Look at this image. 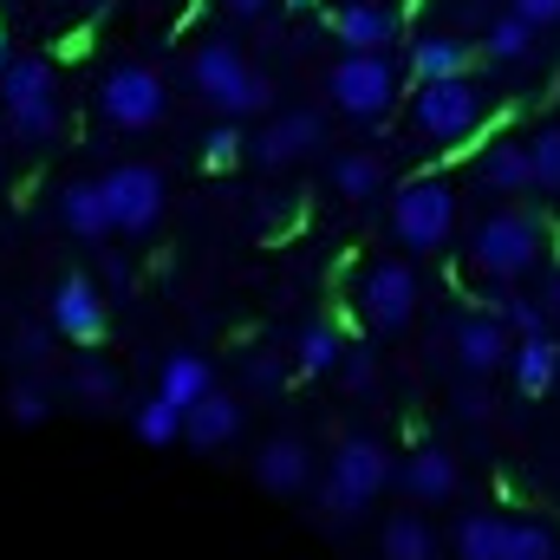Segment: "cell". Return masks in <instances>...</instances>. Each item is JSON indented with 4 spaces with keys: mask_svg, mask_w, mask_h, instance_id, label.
Returning <instances> with one entry per match:
<instances>
[{
    "mask_svg": "<svg viewBox=\"0 0 560 560\" xmlns=\"http://www.w3.org/2000/svg\"><path fill=\"white\" fill-rule=\"evenodd\" d=\"M242 423H248L242 398L215 385L202 405H189V411H183V443H189V450H202V456H215V450H229V443L242 436Z\"/></svg>",
    "mask_w": 560,
    "mask_h": 560,
    "instance_id": "cell-14",
    "label": "cell"
},
{
    "mask_svg": "<svg viewBox=\"0 0 560 560\" xmlns=\"http://www.w3.org/2000/svg\"><path fill=\"white\" fill-rule=\"evenodd\" d=\"M535 39H541V33H535L528 20H515L509 7L489 13V26H482V52H489L495 66H522V59H535Z\"/></svg>",
    "mask_w": 560,
    "mask_h": 560,
    "instance_id": "cell-25",
    "label": "cell"
},
{
    "mask_svg": "<svg viewBox=\"0 0 560 560\" xmlns=\"http://www.w3.org/2000/svg\"><path fill=\"white\" fill-rule=\"evenodd\" d=\"M222 13H235V20H255V13H268V0H215Z\"/></svg>",
    "mask_w": 560,
    "mask_h": 560,
    "instance_id": "cell-40",
    "label": "cell"
},
{
    "mask_svg": "<svg viewBox=\"0 0 560 560\" xmlns=\"http://www.w3.org/2000/svg\"><path fill=\"white\" fill-rule=\"evenodd\" d=\"M131 436L150 443V450H170V443H183V411L163 405V398H143L138 411H131Z\"/></svg>",
    "mask_w": 560,
    "mask_h": 560,
    "instance_id": "cell-30",
    "label": "cell"
},
{
    "mask_svg": "<svg viewBox=\"0 0 560 560\" xmlns=\"http://www.w3.org/2000/svg\"><path fill=\"white\" fill-rule=\"evenodd\" d=\"M398 482H405V495L411 502H450L456 489H463V469H456V456L450 450H436V443H418L411 456H405V469H398Z\"/></svg>",
    "mask_w": 560,
    "mask_h": 560,
    "instance_id": "cell-18",
    "label": "cell"
},
{
    "mask_svg": "<svg viewBox=\"0 0 560 560\" xmlns=\"http://www.w3.org/2000/svg\"><path fill=\"white\" fill-rule=\"evenodd\" d=\"M548 248V222L535 209H489L469 229V268L489 280H522L528 268H541Z\"/></svg>",
    "mask_w": 560,
    "mask_h": 560,
    "instance_id": "cell-3",
    "label": "cell"
},
{
    "mask_svg": "<svg viewBox=\"0 0 560 560\" xmlns=\"http://www.w3.org/2000/svg\"><path fill=\"white\" fill-rule=\"evenodd\" d=\"M398 7H385V0H346L339 13H332V33H339V46L346 52H392V39H398Z\"/></svg>",
    "mask_w": 560,
    "mask_h": 560,
    "instance_id": "cell-16",
    "label": "cell"
},
{
    "mask_svg": "<svg viewBox=\"0 0 560 560\" xmlns=\"http://www.w3.org/2000/svg\"><path fill=\"white\" fill-rule=\"evenodd\" d=\"M0 112L20 143H52L59 138V85L46 59H7L0 72Z\"/></svg>",
    "mask_w": 560,
    "mask_h": 560,
    "instance_id": "cell-6",
    "label": "cell"
},
{
    "mask_svg": "<svg viewBox=\"0 0 560 560\" xmlns=\"http://www.w3.org/2000/svg\"><path fill=\"white\" fill-rule=\"evenodd\" d=\"M0 72H7V33H0Z\"/></svg>",
    "mask_w": 560,
    "mask_h": 560,
    "instance_id": "cell-42",
    "label": "cell"
},
{
    "mask_svg": "<svg viewBox=\"0 0 560 560\" xmlns=\"http://www.w3.org/2000/svg\"><path fill=\"white\" fill-rule=\"evenodd\" d=\"M385 156L378 150H346V156H332V196H346V202H372L378 189H385Z\"/></svg>",
    "mask_w": 560,
    "mask_h": 560,
    "instance_id": "cell-24",
    "label": "cell"
},
{
    "mask_svg": "<svg viewBox=\"0 0 560 560\" xmlns=\"http://www.w3.org/2000/svg\"><path fill=\"white\" fill-rule=\"evenodd\" d=\"M502 535H509V515H463L456 522V560H502Z\"/></svg>",
    "mask_w": 560,
    "mask_h": 560,
    "instance_id": "cell-27",
    "label": "cell"
},
{
    "mask_svg": "<svg viewBox=\"0 0 560 560\" xmlns=\"http://www.w3.org/2000/svg\"><path fill=\"white\" fill-rule=\"evenodd\" d=\"M0 411H7V423H13V430H39V423L52 418V392H46V385H39L33 372H20V378L7 385Z\"/></svg>",
    "mask_w": 560,
    "mask_h": 560,
    "instance_id": "cell-28",
    "label": "cell"
},
{
    "mask_svg": "<svg viewBox=\"0 0 560 560\" xmlns=\"http://www.w3.org/2000/svg\"><path fill=\"white\" fill-rule=\"evenodd\" d=\"M319 138H326V118L300 105V112H280L275 125H261V138L248 143V150H255V163L280 170V163H300L306 150H319Z\"/></svg>",
    "mask_w": 560,
    "mask_h": 560,
    "instance_id": "cell-15",
    "label": "cell"
},
{
    "mask_svg": "<svg viewBox=\"0 0 560 560\" xmlns=\"http://www.w3.org/2000/svg\"><path fill=\"white\" fill-rule=\"evenodd\" d=\"M509 13H515V20H528L535 33H555V26H560V0H509Z\"/></svg>",
    "mask_w": 560,
    "mask_h": 560,
    "instance_id": "cell-38",
    "label": "cell"
},
{
    "mask_svg": "<svg viewBox=\"0 0 560 560\" xmlns=\"http://www.w3.org/2000/svg\"><path fill=\"white\" fill-rule=\"evenodd\" d=\"M509 372H515V392L522 398H548L560 378V346L555 332H535V339H515V352H509Z\"/></svg>",
    "mask_w": 560,
    "mask_h": 560,
    "instance_id": "cell-21",
    "label": "cell"
},
{
    "mask_svg": "<svg viewBox=\"0 0 560 560\" xmlns=\"http://www.w3.org/2000/svg\"><path fill=\"white\" fill-rule=\"evenodd\" d=\"M287 372H293V365H287L280 352H248V359H242V385L261 392V398H275L280 385H287Z\"/></svg>",
    "mask_w": 560,
    "mask_h": 560,
    "instance_id": "cell-34",
    "label": "cell"
},
{
    "mask_svg": "<svg viewBox=\"0 0 560 560\" xmlns=\"http://www.w3.org/2000/svg\"><path fill=\"white\" fill-rule=\"evenodd\" d=\"M450 346H456V365H463L469 378H495V372L509 365V352H515L509 326H502L489 306H482V313H463L456 332H450Z\"/></svg>",
    "mask_w": 560,
    "mask_h": 560,
    "instance_id": "cell-12",
    "label": "cell"
},
{
    "mask_svg": "<svg viewBox=\"0 0 560 560\" xmlns=\"http://www.w3.org/2000/svg\"><path fill=\"white\" fill-rule=\"evenodd\" d=\"M339 378H346V392H352V398H365V392H372V378H378L372 352H365V346H346V359H339Z\"/></svg>",
    "mask_w": 560,
    "mask_h": 560,
    "instance_id": "cell-37",
    "label": "cell"
},
{
    "mask_svg": "<svg viewBox=\"0 0 560 560\" xmlns=\"http://www.w3.org/2000/svg\"><path fill=\"white\" fill-rule=\"evenodd\" d=\"M287 7H319V0H287Z\"/></svg>",
    "mask_w": 560,
    "mask_h": 560,
    "instance_id": "cell-43",
    "label": "cell"
},
{
    "mask_svg": "<svg viewBox=\"0 0 560 560\" xmlns=\"http://www.w3.org/2000/svg\"><path fill=\"white\" fill-rule=\"evenodd\" d=\"M255 482H261L268 495H280V502H287V495H306V489H313V450H306L300 436H287V430L268 436V443L255 450Z\"/></svg>",
    "mask_w": 560,
    "mask_h": 560,
    "instance_id": "cell-13",
    "label": "cell"
},
{
    "mask_svg": "<svg viewBox=\"0 0 560 560\" xmlns=\"http://www.w3.org/2000/svg\"><path fill=\"white\" fill-rule=\"evenodd\" d=\"M476 183H482L489 196H522V189H535V176H528V143L495 138L476 156Z\"/></svg>",
    "mask_w": 560,
    "mask_h": 560,
    "instance_id": "cell-20",
    "label": "cell"
},
{
    "mask_svg": "<svg viewBox=\"0 0 560 560\" xmlns=\"http://www.w3.org/2000/svg\"><path fill=\"white\" fill-rule=\"evenodd\" d=\"M52 332L72 339V346H85V352L105 339V293H98V280L66 275L52 287Z\"/></svg>",
    "mask_w": 560,
    "mask_h": 560,
    "instance_id": "cell-11",
    "label": "cell"
},
{
    "mask_svg": "<svg viewBox=\"0 0 560 560\" xmlns=\"http://www.w3.org/2000/svg\"><path fill=\"white\" fill-rule=\"evenodd\" d=\"M502 560H560V541L548 522H509V535H502Z\"/></svg>",
    "mask_w": 560,
    "mask_h": 560,
    "instance_id": "cell-31",
    "label": "cell"
},
{
    "mask_svg": "<svg viewBox=\"0 0 560 560\" xmlns=\"http://www.w3.org/2000/svg\"><path fill=\"white\" fill-rule=\"evenodd\" d=\"M476 59V46L463 33H418L411 52H405V79L411 85H430V79H463Z\"/></svg>",
    "mask_w": 560,
    "mask_h": 560,
    "instance_id": "cell-17",
    "label": "cell"
},
{
    "mask_svg": "<svg viewBox=\"0 0 560 560\" xmlns=\"http://www.w3.org/2000/svg\"><path fill=\"white\" fill-rule=\"evenodd\" d=\"M209 392H215V365H209L202 352H170V359L156 365V398H163V405L189 411V405H202Z\"/></svg>",
    "mask_w": 560,
    "mask_h": 560,
    "instance_id": "cell-19",
    "label": "cell"
},
{
    "mask_svg": "<svg viewBox=\"0 0 560 560\" xmlns=\"http://www.w3.org/2000/svg\"><path fill=\"white\" fill-rule=\"evenodd\" d=\"M339 359H346V332L332 326V319H306L300 332H293V372L300 378H332L339 372Z\"/></svg>",
    "mask_w": 560,
    "mask_h": 560,
    "instance_id": "cell-22",
    "label": "cell"
},
{
    "mask_svg": "<svg viewBox=\"0 0 560 560\" xmlns=\"http://www.w3.org/2000/svg\"><path fill=\"white\" fill-rule=\"evenodd\" d=\"M482 125H489V98L469 72L463 79H430V85L411 92V131L430 150H463V143L482 138Z\"/></svg>",
    "mask_w": 560,
    "mask_h": 560,
    "instance_id": "cell-2",
    "label": "cell"
},
{
    "mask_svg": "<svg viewBox=\"0 0 560 560\" xmlns=\"http://www.w3.org/2000/svg\"><path fill=\"white\" fill-rule=\"evenodd\" d=\"M456 411H463V418H489V398L469 385V392H456Z\"/></svg>",
    "mask_w": 560,
    "mask_h": 560,
    "instance_id": "cell-39",
    "label": "cell"
},
{
    "mask_svg": "<svg viewBox=\"0 0 560 560\" xmlns=\"http://www.w3.org/2000/svg\"><path fill=\"white\" fill-rule=\"evenodd\" d=\"M105 209H112V235H150L163 222V170L156 163H112L98 176Z\"/></svg>",
    "mask_w": 560,
    "mask_h": 560,
    "instance_id": "cell-9",
    "label": "cell"
},
{
    "mask_svg": "<svg viewBox=\"0 0 560 560\" xmlns=\"http://www.w3.org/2000/svg\"><path fill=\"white\" fill-rule=\"evenodd\" d=\"M392 476H398V463H392V450L378 436H346L332 450V463H326V482H319L326 522H359L392 489Z\"/></svg>",
    "mask_w": 560,
    "mask_h": 560,
    "instance_id": "cell-1",
    "label": "cell"
},
{
    "mask_svg": "<svg viewBox=\"0 0 560 560\" xmlns=\"http://www.w3.org/2000/svg\"><path fill=\"white\" fill-rule=\"evenodd\" d=\"M398 85H405V72H398L392 52H339V59L326 66V98H332V112L365 118V125L398 105Z\"/></svg>",
    "mask_w": 560,
    "mask_h": 560,
    "instance_id": "cell-5",
    "label": "cell"
},
{
    "mask_svg": "<svg viewBox=\"0 0 560 560\" xmlns=\"http://www.w3.org/2000/svg\"><path fill=\"white\" fill-rule=\"evenodd\" d=\"M378 555L385 560H436V528L405 509V515H392V522L378 528Z\"/></svg>",
    "mask_w": 560,
    "mask_h": 560,
    "instance_id": "cell-26",
    "label": "cell"
},
{
    "mask_svg": "<svg viewBox=\"0 0 560 560\" xmlns=\"http://www.w3.org/2000/svg\"><path fill=\"white\" fill-rule=\"evenodd\" d=\"M189 85L235 125V118H255V112H268L275 105V85H268V72H255L229 39H209V46H196L189 52Z\"/></svg>",
    "mask_w": 560,
    "mask_h": 560,
    "instance_id": "cell-4",
    "label": "cell"
},
{
    "mask_svg": "<svg viewBox=\"0 0 560 560\" xmlns=\"http://www.w3.org/2000/svg\"><path fill=\"white\" fill-rule=\"evenodd\" d=\"M359 313L372 332H405L418 313V268L411 261H372L359 280Z\"/></svg>",
    "mask_w": 560,
    "mask_h": 560,
    "instance_id": "cell-10",
    "label": "cell"
},
{
    "mask_svg": "<svg viewBox=\"0 0 560 560\" xmlns=\"http://www.w3.org/2000/svg\"><path fill=\"white\" fill-rule=\"evenodd\" d=\"M522 143H528V176H535V189L560 202V125H541L535 138H522Z\"/></svg>",
    "mask_w": 560,
    "mask_h": 560,
    "instance_id": "cell-32",
    "label": "cell"
},
{
    "mask_svg": "<svg viewBox=\"0 0 560 560\" xmlns=\"http://www.w3.org/2000/svg\"><path fill=\"white\" fill-rule=\"evenodd\" d=\"M66 385H72V398H79L85 411H105V405H118V372H112L105 359H79V365L66 372Z\"/></svg>",
    "mask_w": 560,
    "mask_h": 560,
    "instance_id": "cell-29",
    "label": "cell"
},
{
    "mask_svg": "<svg viewBox=\"0 0 560 560\" xmlns=\"http://www.w3.org/2000/svg\"><path fill=\"white\" fill-rule=\"evenodd\" d=\"M392 235H398V248H411V255L450 248V235H456V189H450L443 176L405 183V189L392 196Z\"/></svg>",
    "mask_w": 560,
    "mask_h": 560,
    "instance_id": "cell-7",
    "label": "cell"
},
{
    "mask_svg": "<svg viewBox=\"0 0 560 560\" xmlns=\"http://www.w3.org/2000/svg\"><path fill=\"white\" fill-rule=\"evenodd\" d=\"M502 326H509V339H535V332H548V313H541V300H522V293H502L495 306H489Z\"/></svg>",
    "mask_w": 560,
    "mask_h": 560,
    "instance_id": "cell-33",
    "label": "cell"
},
{
    "mask_svg": "<svg viewBox=\"0 0 560 560\" xmlns=\"http://www.w3.org/2000/svg\"><path fill=\"white\" fill-rule=\"evenodd\" d=\"M242 150H248L242 125H209V138H202V163H209V170H229V163H242Z\"/></svg>",
    "mask_w": 560,
    "mask_h": 560,
    "instance_id": "cell-35",
    "label": "cell"
},
{
    "mask_svg": "<svg viewBox=\"0 0 560 560\" xmlns=\"http://www.w3.org/2000/svg\"><path fill=\"white\" fill-rule=\"evenodd\" d=\"M7 352H13V365H46L52 359V332L46 326H13V339H7Z\"/></svg>",
    "mask_w": 560,
    "mask_h": 560,
    "instance_id": "cell-36",
    "label": "cell"
},
{
    "mask_svg": "<svg viewBox=\"0 0 560 560\" xmlns=\"http://www.w3.org/2000/svg\"><path fill=\"white\" fill-rule=\"evenodd\" d=\"M541 313H560V268L548 275V287H541Z\"/></svg>",
    "mask_w": 560,
    "mask_h": 560,
    "instance_id": "cell-41",
    "label": "cell"
},
{
    "mask_svg": "<svg viewBox=\"0 0 560 560\" xmlns=\"http://www.w3.org/2000/svg\"><path fill=\"white\" fill-rule=\"evenodd\" d=\"M98 112L112 131H156L163 112H170V92H163V72L143 66V59H118L105 79H98Z\"/></svg>",
    "mask_w": 560,
    "mask_h": 560,
    "instance_id": "cell-8",
    "label": "cell"
},
{
    "mask_svg": "<svg viewBox=\"0 0 560 560\" xmlns=\"http://www.w3.org/2000/svg\"><path fill=\"white\" fill-rule=\"evenodd\" d=\"M59 222H66L79 242H105V235H112V209H105L98 176H92V183L79 176V183H66V189H59Z\"/></svg>",
    "mask_w": 560,
    "mask_h": 560,
    "instance_id": "cell-23",
    "label": "cell"
}]
</instances>
